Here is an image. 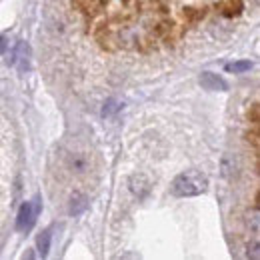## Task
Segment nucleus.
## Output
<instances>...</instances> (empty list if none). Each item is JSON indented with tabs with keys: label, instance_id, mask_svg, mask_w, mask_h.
<instances>
[{
	"label": "nucleus",
	"instance_id": "1",
	"mask_svg": "<svg viewBox=\"0 0 260 260\" xmlns=\"http://www.w3.org/2000/svg\"><path fill=\"white\" fill-rule=\"evenodd\" d=\"M208 190V176L198 172V170H186L180 172L172 184L170 192L176 198H190V196H200Z\"/></svg>",
	"mask_w": 260,
	"mask_h": 260
},
{
	"label": "nucleus",
	"instance_id": "2",
	"mask_svg": "<svg viewBox=\"0 0 260 260\" xmlns=\"http://www.w3.org/2000/svg\"><path fill=\"white\" fill-rule=\"evenodd\" d=\"M40 210H42L40 198H34L30 202H24V204L20 206V210H18V216H16V228H18L20 232H28V230L34 226V222H36Z\"/></svg>",
	"mask_w": 260,
	"mask_h": 260
},
{
	"label": "nucleus",
	"instance_id": "3",
	"mask_svg": "<svg viewBox=\"0 0 260 260\" xmlns=\"http://www.w3.org/2000/svg\"><path fill=\"white\" fill-rule=\"evenodd\" d=\"M8 64L16 66L20 72L30 70V46H28V42L20 40V42L14 46V50H12V58L8 60Z\"/></svg>",
	"mask_w": 260,
	"mask_h": 260
},
{
	"label": "nucleus",
	"instance_id": "4",
	"mask_svg": "<svg viewBox=\"0 0 260 260\" xmlns=\"http://www.w3.org/2000/svg\"><path fill=\"white\" fill-rule=\"evenodd\" d=\"M198 82H200V86L204 90H210V92H224V90H228V84L224 82V78H220L214 72H202Z\"/></svg>",
	"mask_w": 260,
	"mask_h": 260
},
{
	"label": "nucleus",
	"instance_id": "5",
	"mask_svg": "<svg viewBox=\"0 0 260 260\" xmlns=\"http://www.w3.org/2000/svg\"><path fill=\"white\" fill-rule=\"evenodd\" d=\"M128 188L138 200H144L150 194V180L144 174H132L128 178Z\"/></svg>",
	"mask_w": 260,
	"mask_h": 260
},
{
	"label": "nucleus",
	"instance_id": "6",
	"mask_svg": "<svg viewBox=\"0 0 260 260\" xmlns=\"http://www.w3.org/2000/svg\"><path fill=\"white\" fill-rule=\"evenodd\" d=\"M66 162H68V168L74 174H78V176H84L90 170V158L84 152H72V154H68V160Z\"/></svg>",
	"mask_w": 260,
	"mask_h": 260
},
{
	"label": "nucleus",
	"instance_id": "7",
	"mask_svg": "<svg viewBox=\"0 0 260 260\" xmlns=\"http://www.w3.org/2000/svg\"><path fill=\"white\" fill-rule=\"evenodd\" d=\"M88 208V196L84 192H72L70 196V202H68V214L70 216H80L84 210Z\"/></svg>",
	"mask_w": 260,
	"mask_h": 260
},
{
	"label": "nucleus",
	"instance_id": "8",
	"mask_svg": "<svg viewBox=\"0 0 260 260\" xmlns=\"http://www.w3.org/2000/svg\"><path fill=\"white\" fill-rule=\"evenodd\" d=\"M220 168H222V176L224 178H234L238 174V162L232 154H224L220 160Z\"/></svg>",
	"mask_w": 260,
	"mask_h": 260
},
{
	"label": "nucleus",
	"instance_id": "9",
	"mask_svg": "<svg viewBox=\"0 0 260 260\" xmlns=\"http://www.w3.org/2000/svg\"><path fill=\"white\" fill-rule=\"evenodd\" d=\"M50 242H52V234H50V230H44V232L38 234V238H36V248H38V252H40L42 256L48 254V250H50Z\"/></svg>",
	"mask_w": 260,
	"mask_h": 260
},
{
	"label": "nucleus",
	"instance_id": "10",
	"mask_svg": "<svg viewBox=\"0 0 260 260\" xmlns=\"http://www.w3.org/2000/svg\"><path fill=\"white\" fill-rule=\"evenodd\" d=\"M124 108V104L120 102V100H116V98H108L106 102H104V106H102V116L106 118V116H112V114H116V112H120Z\"/></svg>",
	"mask_w": 260,
	"mask_h": 260
},
{
	"label": "nucleus",
	"instance_id": "11",
	"mask_svg": "<svg viewBox=\"0 0 260 260\" xmlns=\"http://www.w3.org/2000/svg\"><path fill=\"white\" fill-rule=\"evenodd\" d=\"M252 68V62L250 60H240V62H230L226 64L228 72H234V74H240V72H246Z\"/></svg>",
	"mask_w": 260,
	"mask_h": 260
},
{
	"label": "nucleus",
	"instance_id": "12",
	"mask_svg": "<svg viewBox=\"0 0 260 260\" xmlns=\"http://www.w3.org/2000/svg\"><path fill=\"white\" fill-rule=\"evenodd\" d=\"M246 256L248 258H252V260H258L260 258V254H258V242L254 240L252 244H248V248H246Z\"/></svg>",
	"mask_w": 260,
	"mask_h": 260
},
{
	"label": "nucleus",
	"instance_id": "13",
	"mask_svg": "<svg viewBox=\"0 0 260 260\" xmlns=\"http://www.w3.org/2000/svg\"><path fill=\"white\" fill-rule=\"evenodd\" d=\"M248 222H252V232H258V208L252 210V218L248 216Z\"/></svg>",
	"mask_w": 260,
	"mask_h": 260
},
{
	"label": "nucleus",
	"instance_id": "14",
	"mask_svg": "<svg viewBox=\"0 0 260 260\" xmlns=\"http://www.w3.org/2000/svg\"><path fill=\"white\" fill-rule=\"evenodd\" d=\"M6 50H8V42H6L4 36H0V54H4Z\"/></svg>",
	"mask_w": 260,
	"mask_h": 260
}]
</instances>
